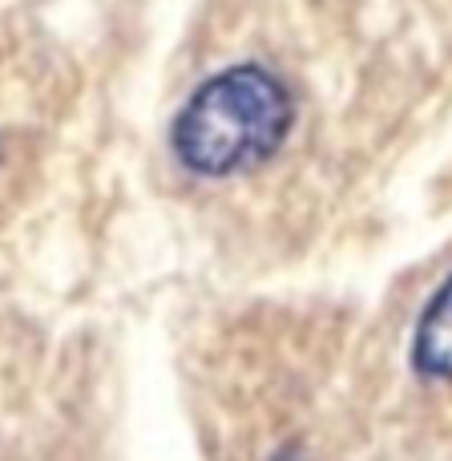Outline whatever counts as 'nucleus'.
<instances>
[{
    "mask_svg": "<svg viewBox=\"0 0 452 461\" xmlns=\"http://www.w3.org/2000/svg\"><path fill=\"white\" fill-rule=\"evenodd\" d=\"M291 126V89L267 65L243 61L194 86L170 122V154L191 178L223 183L275 158Z\"/></svg>",
    "mask_w": 452,
    "mask_h": 461,
    "instance_id": "f257e3e1",
    "label": "nucleus"
},
{
    "mask_svg": "<svg viewBox=\"0 0 452 461\" xmlns=\"http://www.w3.org/2000/svg\"><path fill=\"white\" fill-rule=\"evenodd\" d=\"M412 365L429 381H452V276L437 287L429 308L421 312L412 340Z\"/></svg>",
    "mask_w": 452,
    "mask_h": 461,
    "instance_id": "f03ea898",
    "label": "nucleus"
}]
</instances>
